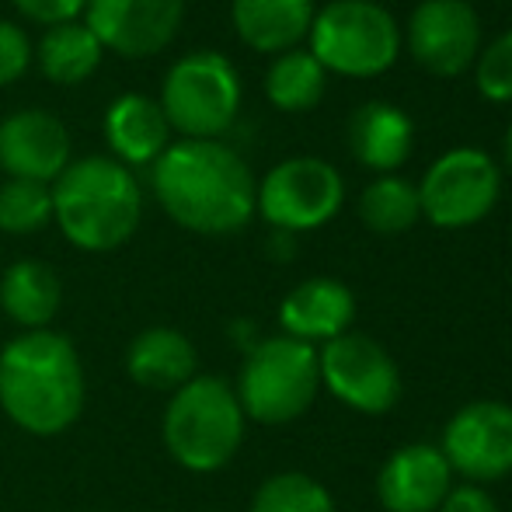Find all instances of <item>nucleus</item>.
<instances>
[{"mask_svg": "<svg viewBox=\"0 0 512 512\" xmlns=\"http://www.w3.org/2000/svg\"><path fill=\"white\" fill-rule=\"evenodd\" d=\"M150 189L182 230L203 237L237 234L255 216V175L223 140H171L150 164Z\"/></svg>", "mask_w": 512, "mask_h": 512, "instance_id": "f257e3e1", "label": "nucleus"}, {"mask_svg": "<svg viewBox=\"0 0 512 512\" xmlns=\"http://www.w3.org/2000/svg\"><path fill=\"white\" fill-rule=\"evenodd\" d=\"M88 380L77 345L60 331H25L0 352V408L28 436H60L81 418Z\"/></svg>", "mask_w": 512, "mask_h": 512, "instance_id": "f03ea898", "label": "nucleus"}, {"mask_svg": "<svg viewBox=\"0 0 512 512\" xmlns=\"http://www.w3.org/2000/svg\"><path fill=\"white\" fill-rule=\"evenodd\" d=\"M49 189H53V223L77 251L105 255L122 248L140 230V178L115 157H74Z\"/></svg>", "mask_w": 512, "mask_h": 512, "instance_id": "7ed1b4c3", "label": "nucleus"}, {"mask_svg": "<svg viewBox=\"0 0 512 512\" xmlns=\"http://www.w3.org/2000/svg\"><path fill=\"white\" fill-rule=\"evenodd\" d=\"M244 411L234 387L220 377H196L171 394L161 418L164 450L192 474H213L237 457L244 443Z\"/></svg>", "mask_w": 512, "mask_h": 512, "instance_id": "20e7f679", "label": "nucleus"}, {"mask_svg": "<svg viewBox=\"0 0 512 512\" xmlns=\"http://www.w3.org/2000/svg\"><path fill=\"white\" fill-rule=\"evenodd\" d=\"M241 74L216 49H192L168 67L161 84V105L178 140H223L241 115Z\"/></svg>", "mask_w": 512, "mask_h": 512, "instance_id": "39448f33", "label": "nucleus"}, {"mask_svg": "<svg viewBox=\"0 0 512 512\" xmlns=\"http://www.w3.org/2000/svg\"><path fill=\"white\" fill-rule=\"evenodd\" d=\"M321 391L317 349L290 335L262 338L237 373V401L244 418L258 425L297 422Z\"/></svg>", "mask_w": 512, "mask_h": 512, "instance_id": "423d86ee", "label": "nucleus"}, {"mask_svg": "<svg viewBox=\"0 0 512 512\" xmlns=\"http://www.w3.org/2000/svg\"><path fill=\"white\" fill-rule=\"evenodd\" d=\"M310 56L328 74L377 77L401 53V28L373 0H331L310 21Z\"/></svg>", "mask_w": 512, "mask_h": 512, "instance_id": "0eeeda50", "label": "nucleus"}, {"mask_svg": "<svg viewBox=\"0 0 512 512\" xmlns=\"http://www.w3.org/2000/svg\"><path fill=\"white\" fill-rule=\"evenodd\" d=\"M502 196V171L485 150H446L418 185L422 216L439 230H464L481 223Z\"/></svg>", "mask_w": 512, "mask_h": 512, "instance_id": "6e6552de", "label": "nucleus"}, {"mask_svg": "<svg viewBox=\"0 0 512 512\" xmlns=\"http://www.w3.org/2000/svg\"><path fill=\"white\" fill-rule=\"evenodd\" d=\"M321 384L338 405L359 415H387L401 401V370L394 356L363 331H345L317 349Z\"/></svg>", "mask_w": 512, "mask_h": 512, "instance_id": "1a4fd4ad", "label": "nucleus"}, {"mask_svg": "<svg viewBox=\"0 0 512 512\" xmlns=\"http://www.w3.org/2000/svg\"><path fill=\"white\" fill-rule=\"evenodd\" d=\"M345 203V182L321 157L279 161L255 189V209L269 227L283 234L317 230L338 216Z\"/></svg>", "mask_w": 512, "mask_h": 512, "instance_id": "9d476101", "label": "nucleus"}, {"mask_svg": "<svg viewBox=\"0 0 512 512\" xmlns=\"http://www.w3.org/2000/svg\"><path fill=\"white\" fill-rule=\"evenodd\" d=\"M439 453L453 478L467 485H492L512 474V405L506 401H471L446 422Z\"/></svg>", "mask_w": 512, "mask_h": 512, "instance_id": "9b49d317", "label": "nucleus"}, {"mask_svg": "<svg viewBox=\"0 0 512 512\" xmlns=\"http://www.w3.org/2000/svg\"><path fill=\"white\" fill-rule=\"evenodd\" d=\"M185 0H88L84 25L98 35L105 53L122 60H150L178 39Z\"/></svg>", "mask_w": 512, "mask_h": 512, "instance_id": "f8f14e48", "label": "nucleus"}, {"mask_svg": "<svg viewBox=\"0 0 512 512\" xmlns=\"http://www.w3.org/2000/svg\"><path fill=\"white\" fill-rule=\"evenodd\" d=\"M411 60L432 77H457L481 53V21L467 0H422L408 21Z\"/></svg>", "mask_w": 512, "mask_h": 512, "instance_id": "ddd939ff", "label": "nucleus"}, {"mask_svg": "<svg viewBox=\"0 0 512 512\" xmlns=\"http://www.w3.org/2000/svg\"><path fill=\"white\" fill-rule=\"evenodd\" d=\"M74 161V140L60 115L18 108L0 119V171L21 182L53 185Z\"/></svg>", "mask_w": 512, "mask_h": 512, "instance_id": "4468645a", "label": "nucleus"}, {"mask_svg": "<svg viewBox=\"0 0 512 512\" xmlns=\"http://www.w3.org/2000/svg\"><path fill=\"white\" fill-rule=\"evenodd\" d=\"M450 488L453 471L432 443L401 446L377 474V499L387 512H436Z\"/></svg>", "mask_w": 512, "mask_h": 512, "instance_id": "2eb2a0df", "label": "nucleus"}, {"mask_svg": "<svg viewBox=\"0 0 512 512\" xmlns=\"http://www.w3.org/2000/svg\"><path fill=\"white\" fill-rule=\"evenodd\" d=\"M102 133L108 143V157L126 164L129 171L150 168L171 147V136H175L157 98L143 95V91H126V95L108 102Z\"/></svg>", "mask_w": 512, "mask_h": 512, "instance_id": "dca6fc26", "label": "nucleus"}, {"mask_svg": "<svg viewBox=\"0 0 512 512\" xmlns=\"http://www.w3.org/2000/svg\"><path fill=\"white\" fill-rule=\"evenodd\" d=\"M352 317H356V297L342 279L314 276L293 286L279 304V324L283 335L307 342L317 349V342H331V338L352 331Z\"/></svg>", "mask_w": 512, "mask_h": 512, "instance_id": "f3484780", "label": "nucleus"}, {"mask_svg": "<svg viewBox=\"0 0 512 512\" xmlns=\"http://www.w3.org/2000/svg\"><path fill=\"white\" fill-rule=\"evenodd\" d=\"M314 0H230L237 39L265 56L297 49L310 35Z\"/></svg>", "mask_w": 512, "mask_h": 512, "instance_id": "a211bd4d", "label": "nucleus"}, {"mask_svg": "<svg viewBox=\"0 0 512 512\" xmlns=\"http://www.w3.org/2000/svg\"><path fill=\"white\" fill-rule=\"evenodd\" d=\"M349 150L363 168L391 175L408 161L415 147V126L408 112L391 102H366L349 119Z\"/></svg>", "mask_w": 512, "mask_h": 512, "instance_id": "6ab92c4d", "label": "nucleus"}, {"mask_svg": "<svg viewBox=\"0 0 512 512\" xmlns=\"http://www.w3.org/2000/svg\"><path fill=\"white\" fill-rule=\"evenodd\" d=\"M199 370L196 345L178 328H147L129 342L126 373L133 384L147 391H171L185 387Z\"/></svg>", "mask_w": 512, "mask_h": 512, "instance_id": "aec40b11", "label": "nucleus"}, {"mask_svg": "<svg viewBox=\"0 0 512 512\" xmlns=\"http://www.w3.org/2000/svg\"><path fill=\"white\" fill-rule=\"evenodd\" d=\"M63 304V283L56 269L39 258H18L0 276V307L14 324L42 331Z\"/></svg>", "mask_w": 512, "mask_h": 512, "instance_id": "412c9836", "label": "nucleus"}, {"mask_svg": "<svg viewBox=\"0 0 512 512\" xmlns=\"http://www.w3.org/2000/svg\"><path fill=\"white\" fill-rule=\"evenodd\" d=\"M102 60L105 49L98 35L84 25V18L46 28L42 39L35 42V67L49 84H60V88H77L91 81Z\"/></svg>", "mask_w": 512, "mask_h": 512, "instance_id": "4be33fe9", "label": "nucleus"}, {"mask_svg": "<svg viewBox=\"0 0 512 512\" xmlns=\"http://www.w3.org/2000/svg\"><path fill=\"white\" fill-rule=\"evenodd\" d=\"M328 70L310 56V49H290L272 60L265 74V98L279 112H310L324 98Z\"/></svg>", "mask_w": 512, "mask_h": 512, "instance_id": "5701e85b", "label": "nucleus"}, {"mask_svg": "<svg viewBox=\"0 0 512 512\" xmlns=\"http://www.w3.org/2000/svg\"><path fill=\"white\" fill-rule=\"evenodd\" d=\"M359 220L380 237H398L422 220L418 206V185L398 175H380L359 196Z\"/></svg>", "mask_w": 512, "mask_h": 512, "instance_id": "b1692460", "label": "nucleus"}, {"mask_svg": "<svg viewBox=\"0 0 512 512\" xmlns=\"http://www.w3.org/2000/svg\"><path fill=\"white\" fill-rule=\"evenodd\" d=\"M251 512H335V499L317 478L304 471L272 474L258 485Z\"/></svg>", "mask_w": 512, "mask_h": 512, "instance_id": "393cba45", "label": "nucleus"}, {"mask_svg": "<svg viewBox=\"0 0 512 512\" xmlns=\"http://www.w3.org/2000/svg\"><path fill=\"white\" fill-rule=\"evenodd\" d=\"M53 223V189L42 182L4 178L0 185V230L11 237L39 234Z\"/></svg>", "mask_w": 512, "mask_h": 512, "instance_id": "a878e982", "label": "nucleus"}, {"mask_svg": "<svg viewBox=\"0 0 512 512\" xmlns=\"http://www.w3.org/2000/svg\"><path fill=\"white\" fill-rule=\"evenodd\" d=\"M478 91L495 105L512 102V28L478 53Z\"/></svg>", "mask_w": 512, "mask_h": 512, "instance_id": "bb28decb", "label": "nucleus"}, {"mask_svg": "<svg viewBox=\"0 0 512 512\" xmlns=\"http://www.w3.org/2000/svg\"><path fill=\"white\" fill-rule=\"evenodd\" d=\"M35 60V46L18 21L0 18V88H11L28 74Z\"/></svg>", "mask_w": 512, "mask_h": 512, "instance_id": "cd10ccee", "label": "nucleus"}, {"mask_svg": "<svg viewBox=\"0 0 512 512\" xmlns=\"http://www.w3.org/2000/svg\"><path fill=\"white\" fill-rule=\"evenodd\" d=\"M11 7L25 21L39 25L42 32L53 25H67V21H81L88 0H11Z\"/></svg>", "mask_w": 512, "mask_h": 512, "instance_id": "c85d7f7f", "label": "nucleus"}, {"mask_svg": "<svg viewBox=\"0 0 512 512\" xmlns=\"http://www.w3.org/2000/svg\"><path fill=\"white\" fill-rule=\"evenodd\" d=\"M436 512H499L495 506L492 492L481 485H453L450 492H446V499L439 502Z\"/></svg>", "mask_w": 512, "mask_h": 512, "instance_id": "c756f323", "label": "nucleus"}, {"mask_svg": "<svg viewBox=\"0 0 512 512\" xmlns=\"http://www.w3.org/2000/svg\"><path fill=\"white\" fill-rule=\"evenodd\" d=\"M502 161H506V171L512 175V126H509V133H506V143H502Z\"/></svg>", "mask_w": 512, "mask_h": 512, "instance_id": "7c9ffc66", "label": "nucleus"}]
</instances>
